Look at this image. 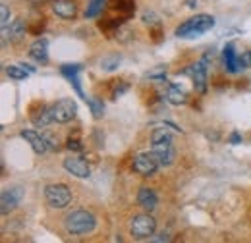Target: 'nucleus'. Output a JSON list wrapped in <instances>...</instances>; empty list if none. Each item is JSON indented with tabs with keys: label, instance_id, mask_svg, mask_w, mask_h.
<instances>
[{
	"label": "nucleus",
	"instance_id": "obj_1",
	"mask_svg": "<svg viewBox=\"0 0 251 243\" xmlns=\"http://www.w3.org/2000/svg\"><path fill=\"white\" fill-rule=\"evenodd\" d=\"M151 152L155 154L160 166H172L176 160V149H174V139L172 133L166 127H158L151 135Z\"/></svg>",
	"mask_w": 251,
	"mask_h": 243
},
{
	"label": "nucleus",
	"instance_id": "obj_2",
	"mask_svg": "<svg viewBox=\"0 0 251 243\" xmlns=\"http://www.w3.org/2000/svg\"><path fill=\"white\" fill-rule=\"evenodd\" d=\"M215 18L209 14H197L193 18L186 20L184 24H180L176 27V37L180 39H197L201 35H205L207 31H211L215 27Z\"/></svg>",
	"mask_w": 251,
	"mask_h": 243
},
{
	"label": "nucleus",
	"instance_id": "obj_3",
	"mask_svg": "<svg viewBox=\"0 0 251 243\" xmlns=\"http://www.w3.org/2000/svg\"><path fill=\"white\" fill-rule=\"evenodd\" d=\"M64 228L70 236H87L97 228V218L89 211H74L66 216Z\"/></svg>",
	"mask_w": 251,
	"mask_h": 243
},
{
	"label": "nucleus",
	"instance_id": "obj_4",
	"mask_svg": "<svg viewBox=\"0 0 251 243\" xmlns=\"http://www.w3.org/2000/svg\"><path fill=\"white\" fill-rule=\"evenodd\" d=\"M129 232L133 240H151L157 232V220L151 214H137L131 220Z\"/></svg>",
	"mask_w": 251,
	"mask_h": 243
},
{
	"label": "nucleus",
	"instance_id": "obj_5",
	"mask_svg": "<svg viewBox=\"0 0 251 243\" xmlns=\"http://www.w3.org/2000/svg\"><path fill=\"white\" fill-rule=\"evenodd\" d=\"M45 199L52 209H66L72 203V191L64 183H50L45 187Z\"/></svg>",
	"mask_w": 251,
	"mask_h": 243
},
{
	"label": "nucleus",
	"instance_id": "obj_6",
	"mask_svg": "<svg viewBox=\"0 0 251 243\" xmlns=\"http://www.w3.org/2000/svg\"><path fill=\"white\" fill-rule=\"evenodd\" d=\"M75 112H77V104L72 98H60L50 106V116H52V122L56 123L72 122L75 118Z\"/></svg>",
	"mask_w": 251,
	"mask_h": 243
},
{
	"label": "nucleus",
	"instance_id": "obj_7",
	"mask_svg": "<svg viewBox=\"0 0 251 243\" xmlns=\"http://www.w3.org/2000/svg\"><path fill=\"white\" fill-rule=\"evenodd\" d=\"M158 166H160V164H158V160L155 158L153 152H139V154H135V156H133V164H131L133 172L139 174V176H143V178L155 176Z\"/></svg>",
	"mask_w": 251,
	"mask_h": 243
},
{
	"label": "nucleus",
	"instance_id": "obj_8",
	"mask_svg": "<svg viewBox=\"0 0 251 243\" xmlns=\"http://www.w3.org/2000/svg\"><path fill=\"white\" fill-rule=\"evenodd\" d=\"M24 193H25V189L22 185L6 187L2 191V195H0V213L6 216V214H10L12 211H16L18 205L22 203V199H24Z\"/></svg>",
	"mask_w": 251,
	"mask_h": 243
},
{
	"label": "nucleus",
	"instance_id": "obj_9",
	"mask_svg": "<svg viewBox=\"0 0 251 243\" xmlns=\"http://www.w3.org/2000/svg\"><path fill=\"white\" fill-rule=\"evenodd\" d=\"M207 64H209V54H205L201 60H197L188 70V73H191L193 87L199 95L207 93Z\"/></svg>",
	"mask_w": 251,
	"mask_h": 243
},
{
	"label": "nucleus",
	"instance_id": "obj_10",
	"mask_svg": "<svg viewBox=\"0 0 251 243\" xmlns=\"http://www.w3.org/2000/svg\"><path fill=\"white\" fill-rule=\"evenodd\" d=\"M64 170L68 174L75 176V178H81V180L91 176V168H89V164H87V160L83 156H68V158H64Z\"/></svg>",
	"mask_w": 251,
	"mask_h": 243
},
{
	"label": "nucleus",
	"instance_id": "obj_11",
	"mask_svg": "<svg viewBox=\"0 0 251 243\" xmlns=\"http://www.w3.org/2000/svg\"><path fill=\"white\" fill-rule=\"evenodd\" d=\"M50 8L60 20H74L77 14V4L74 0H52Z\"/></svg>",
	"mask_w": 251,
	"mask_h": 243
},
{
	"label": "nucleus",
	"instance_id": "obj_12",
	"mask_svg": "<svg viewBox=\"0 0 251 243\" xmlns=\"http://www.w3.org/2000/svg\"><path fill=\"white\" fill-rule=\"evenodd\" d=\"M137 205H139L143 211L153 213L158 205L157 193H155L151 187H141V189L137 191Z\"/></svg>",
	"mask_w": 251,
	"mask_h": 243
},
{
	"label": "nucleus",
	"instance_id": "obj_13",
	"mask_svg": "<svg viewBox=\"0 0 251 243\" xmlns=\"http://www.w3.org/2000/svg\"><path fill=\"white\" fill-rule=\"evenodd\" d=\"M20 135L31 145V149L37 152V154H45V152L49 151V145H47V141H45V135H41V133H37V131H33V129H22Z\"/></svg>",
	"mask_w": 251,
	"mask_h": 243
},
{
	"label": "nucleus",
	"instance_id": "obj_14",
	"mask_svg": "<svg viewBox=\"0 0 251 243\" xmlns=\"http://www.w3.org/2000/svg\"><path fill=\"white\" fill-rule=\"evenodd\" d=\"M29 56L37 64H47L49 62V41L47 39H37L29 47Z\"/></svg>",
	"mask_w": 251,
	"mask_h": 243
},
{
	"label": "nucleus",
	"instance_id": "obj_15",
	"mask_svg": "<svg viewBox=\"0 0 251 243\" xmlns=\"http://www.w3.org/2000/svg\"><path fill=\"white\" fill-rule=\"evenodd\" d=\"M222 56H224V66H226V70H228L230 73H236V72L240 70V58H238V54H236L232 43H228V45L224 47Z\"/></svg>",
	"mask_w": 251,
	"mask_h": 243
},
{
	"label": "nucleus",
	"instance_id": "obj_16",
	"mask_svg": "<svg viewBox=\"0 0 251 243\" xmlns=\"http://www.w3.org/2000/svg\"><path fill=\"white\" fill-rule=\"evenodd\" d=\"M166 100H168L170 104H174V106L186 104V102H188V93L184 91L180 85L172 83V85H168V91H166Z\"/></svg>",
	"mask_w": 251,
	"mask_h": 243
},
{
	"label": "nucleus",
	"instance_id": "obj_17",
	"mask_svg": "<svg viewBox=\"0 0 251 243\" xmlns=\"http://www.w3.org/2000/svg\"><path fill=\"white\" fill-rule=\"evenodd\" d=\"M4 29H6V27H4ZM24 37H25V22H24L22 18H18V20H14V22L10 24V27H8V39H10V43H22Z\"/></svg>",
	"mask_w": 251,
	"mask_h": 243
},
{
	"label": "nucleus",
	"instance_id": "obj_18",
	"mask_svg": "<svg viewBox=\"0 0 251 243\" xmlns=\"http://www.w3.org/2000/svg\"><path fill=\"white\" fill-rule=\"evenodd\" d=\"M31 122L37 125V127H47L49 123H52V116H50V106L47 108V106H43L37 114H33L31 116Z\"/></svg>",
	"mask_w": 251,
	"mask_h": 243
},
{
	"label": "nucleus",
	"instance_id": "obj_19",
	"mask_svg": "<svg viewBox=\"0 0 251 243\" xmlns=\"http://www.w3.org/2000/svg\"><path fill=\"white\" fill-rule=\"evenodd\" d=\"M6 73H8V77L14 79V81H24V79H27V75H29V72H27L22 64L8 66V68H6Z\"/></svg>",
	"mask_w": 251,
	"mask_h": 243
},
{
	"label": "nucleus",
	"instance_id": "obj_20",
	"mask_svg": "<svg viewBox=\"0 0 251 243\" xmlns=\"http://www.w3.org/2000/svg\"><path fill=\"white\" fill-rule=\"evenodd\" d=\"M102 8H104V0H91L89 6H87V10H85V20L97 18L102 12Z\"/></svg>",
	"mask_w": 251,
	"mask_h": 243
},
{
	"label": "nucleus",
	"instance_id": "obj_21",
	"mask_svg": "<svg viewBox=\"0 0 251 243\" xmlns=\"http://www.w3.org/2000/svg\"><path fill=\"white\" fill-rule=\"evenodd\" d=\"M85 100H87V104H89V108H91L95 118H102V114H104V104H102V100L93 98V97H89V98H85Z\"/></svg>",
	"mask_w": 251,
	"mask_h": 243
},
{
	"label": "nucleus",
	"instance_id": "obj_22",
	"mask_svg": "<svg viewBox=\"0 0 251 243\" xmlns=\"http://www.w3.org/2000/svg\"><path fill=\"white\" fill-rule=\"evenodd\" d=\"M60 72H62L64 77H68V81H70L72 77H75L81 72V66L79 64H64L62 68H60Z\"/></svg>",
	"mask_w": 251,
	"mask_h": 243
},
{
	"label": "nucleus",
	"instance_id": "obj_23",
	"mask_svg": "<svg viewBox=\"0 0 251 243\" xmlns=\"http://www.w3.org/2000/svg\"><path fill=\"white\" fill-rule=\"evenodd\" d=\"M118 64H120V56H108V58H102L100 60V68L104 72H112V70L118 68Z\"/></svg>",
	"mask_w": 251,
	"mask_h": 243
},
{
	"label": "nucleus",
	"instance_id": "obj_24",
	"mask_svg": "<svg viewBox=\"0 0 251 243\" xmlns=\"http://www.w3.org/2000/svg\"><path fill=\"white\" fill-rule=\"evenodd\" d=\"M43 135H45V141L49 145V151H58L60 149V141H58L56 135H52V133H43Z\"/></svg>",
	"mask_w": 251,
	"mask_h": 243
},
{
	"label": "nucleus",
	"instance_id": "obj_25",
	"mask_svg": "<svg viewBox=\"0 0 251 243\" xmlns=\"http://www.w3.org/2000/svg\"><path fill=\"white\" fill-rule=\"evenodd\" d=\"M8 24H10V10H8L6 4H0V25H2V29L8 27Z\"/></svg>",
	"mask_w": 251,
	"mask_h": 243
},
{
	"label": "nucleus",
	"instance_id": "obj_26",
	"mask_svg": "<svg viewBox=\"0 0 251 243\" xmlns=\"http://www.w3.org/2000/svg\"><path fill=\"white\" fill-rule=\"evenodd\" d=\"M141 20H143L145 25H158V18L155 16V14H151V12H145Z\"/></svg>",
	"mask_w": 251,
	"mask_h": 243
},
{
	"label": "nucleus",
	"instance_id": "obj_27",
	"mask_svg": "<svg viewBox=\"0 0 251 243\" xmlns=\"http://www.w3.org/2000/svg\"><path fill=\"white\" fill-rule=\"evenodd\" d=\"M66 147H68L70 151H74V152H81V151H83V145H81L77 139H72V137L68 139V145H66Z\"/></svg>",
	"mask_w": 251,
	"mask_h": 243
},
{
	"label": "nucleus",
	"instance_id": "obj_28",
	"mask_svg": "<svg viewBox=\"0 0 251 243\" xmlns=\"http://www.w3.org/2000/svg\"><path fill=\"white\" fill-rule=\"evenodd\" d=\"M240 68H251V52L244 54V56L240 58Z\"/></svg>",
	"mask_w": 251,
	"mask_h": 243
},
{
	"label": "nucleus",
	"instance_id": "obj_29",
	"mask_svg": "<svg viewBox=\"0 0 251 243\" xmlns=\"http://www.w3.org/2000/svg\"><path fill=\"white\" fill-rule=\"evenodd\" d=\"M151 240H153V242H170V236L162 232V234H158L157 238H151Z\"/></svg>",
	"mask_w": 251,
	"mask_h": 243
},
{
	"label": "nucleus",
	"instance_id": "obj_30",
	"mask_svg": "<svg viewBox=\"0 0 251 243\" xmlns=\"http://www.w3.org/2000/svg\"><path fill=\"white\" fill-rule=\"evenodd\" d=\"M240 141H242L240 133H232V143H240Z\"/></svg>",
	"mask_w": 251,
	"mask_h": 243
}]
</instances>
